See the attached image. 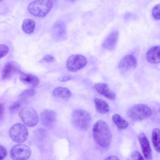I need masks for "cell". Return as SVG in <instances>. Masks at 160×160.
Masks as SVG:
<instances>
[{"instance_id":"1","label":"cell","mask_w":160,"mask_h":160,"mask_svg":"<svg viewBox=\"0 0 160 160\" xmlns=\"http://www.w3.org/2000/svg\"><path fill=\"white\" fill-rule=\"evenodd\" d=\"M92 133L95 141L100 146L106 148L110 145L112 133L108 124L104 121L100 120L95 123Z\"/></svg>"},{"instance_id":"2","label":"cell","mask_w":160,"mask_h":160,"mask_svg":"<svg viewBox=\"0 0 160 160\" xmlns=\"http://www.w3.org/2000/svg\"><path fill=\"white\" fill-rule=\"evenodd\" d=\"M52 6L51 0H36L28 5L29 12L33 15L39 17L46 16L50 11Z\"/></svg>"},{"instance_id":"3","label":"cell","mask_w":160,"mask_h":160,"mask_svg":"<svg viewBox=\"0 0 160 160\" xmlns=\"http://www.w3.org/2000/svg\"><path fill=\"white\" fill-rule=\"evenodd\" d=\"M152 114L150 108L144 104H138L130 108L127 112L128 117L134 121H141L150 117Z\"/></svg>"},{"instance_id":"4","label":"cell","mask_w":160,"mask_h":160,"mask_svg":"<svg viewBox=\"0 0 160 160\" xmlns=\"http://www.w3.org/2000/svg\"><path fill=\"white\" fill-rule=\"evenodd\" d=\"M72 118L74 125L80 129L87 130L90 126L91 117L90 114L85 110H74L72 113Z\"/></svg>"},{"instance_id":"5","label":"cell","mask_w":160,"mask_h":160,"mask_svg":"<svg viewBox=\"0 0 160 160\" xmlns=\"http://www.w3.org/2000/svg\"><path fill=\"white\" fill-rule=\"evenodd\" d=\"M19 115L23 122L28 127H33L38 122V114L35 110L32 107H23L20 111Z\"/></svg>"},{"instance_id":"6","label":"cell","mask_w":160,"mask_h":160,"mask_svg":"<svg viewBox=\"0 0 160 160\" xmlns=\"http://www.w3.org/2000/svg\"><path fill=\"white\" fill-rule=\"evenodd\" d=\"M9 133L12 139L18 143L25 142L28 135L26 127L20 123H16L12 126L10 129Z\"/></svg>"},{"instance_id":"7","label":"cell","mask_w":160,"mask_h":160,"mask_svg":"<svg viewBox=\"0 0 160 160\" xmlns=\"http://www.w3.org/2000/svg\"><path fill=\"white\" fill-rule=\"evenodd\" d=\"M87 60L84 56L76 54L70 56L66 62V67L70 72H76L83 68L87 64Z\"/></svg>"},{"instance_id":"8","label":"cell","mask_w":160,"mask_h":160,"mask_svg":"<svg viewBox=\"0 0 160 160\" xmlns=\"http://www.w3.org/2000/svg\"><path fill=\"white\" fill-rule=\"evenodd\" d=\"M31 154L30 148L24 144H19L15 145L10 151L11 157L14 160H26L30 157Z\"/></svg>"},{"instance_id":"9","label":"cell","mask_w":160,"mask_h":160,"mask_svg":"<svg viewBox=\"0 0 160 160\" xmlns=\"http://www.w3.org/2000/svg\"><path fill=\"white\" fill-rule=\"evenodd\" d=\"M40 117L42 124L48 128H53L56 122V113L51 110L46 109L43 110L41 113Z\"/></svg>"},{"instance_id":"10","label":"cell","mask_w":160,"mask_h":160,"mask_svg":"<svg viewBox=\"0 0 160 160\" xmlns=\"http://www.w3.org/2000/svg\"><path fill=\"white\" fill-rule=\"evenodd\" d=\"M137 64L136 58L132 54H128L124 56L120 61L118 68L122 70L130 71L134 69Z\"/></svg>"},{"instance_id":"11","label":"cell","mask_w":160,"mask_h":160,"mask_svg":"<svg viewBox=\"0 0 160 160\" xmlns=\"http://www.w3.org/2000/svg\"><path fill=\"white\" fill-rule=\"evenodd\" d=\"M138 140L144 157L146 159H151L152 158L151 149L149 141L144 133L139 134Z\"/></svg>"},{"instance_id":"12","label":"cell","mask_w":160,"mask_h":160,"mask_svg":"<svg viewBox=\"0 0 160 160\" xmlns=\"http://www.w3.org/2000/svg\"><path fill=\"white\" fill-rule=\"evenodd\" d=\"M94 87L99 93L108 99L112 100L115 99V93L109 88L107 84L104 82H99L95 84Z\"/></svg>"},{"instance_id":"13","label":"cell","mask_w":160,"mask_h":160,"mask_svg":"<svg viewBox=\"0 0 160 160\" xmlns=\"http://www.w3.org/2000/svg\"><path fill=\"white\" fill-rule=\"evenodd\" d=\"M52 37L60 40L63 39L66 33V28L65 23L61 21L56 22L53 25L51 30Z\"/></svg>"},{"instance_id":"14","label":"cell","mask_w":160,"mask_h":160,"mask_svg":"<svg viewBox=\"0 0 160 160\" xmlns=\"http://www.w3.org/2000/svg\"><path fill=\"white\" fill-rule=\"evenodd\" d=\"M20 70L16 63L13 61L7 62L3 68L2 72V80L10 78L16 72L18 73Z\"/></svg>"},{"instance_id":"15","label":"cell","mask_w":160,"mask_h":160,"mask_svg":"<svg viewBox=\"0 0 160 160\" xmlns=\"http://www.w3.org/2000/svg\"><path fill=\"white\" fill-rule=\"evenodd\" d=\"M119 33L117 31L112 32L103 42L102 46L104 49L111 50L115 47L118 38Z\"/></svg>"},{"instance_id":"16","label":"cell","mask_w":160,"mask_h":160,"mask_svg":"<svg viewBox=\"0 0 160 160\" xmlns=\"http://www.w3.org/2000/svg\"><path fill=\"white\" fill-rule=\"evenodd\" d=\"M146 58L150 63H160V46H156L150 48L147 52Z\"/></svg>"},{"instance_id":"17","label":"cell","mask_w":160,"mask_h":160,"mask_svg":"<svg viewBox=\"0 0 160 160\" xmlns=\"http://www.w3.org/2000/svg\"><path fill=\"white\" fill-rule=\"evenodd\" d=\"M20 81L24 84L35 87L39 83L38 78L36 76L31 74L23 72L21 71L18 72Z\"/></svg>"},{"instance_id":"18","label":"cell","mask_w":160,"mask_h":160,"mask_svg":"<svg viewBox=\"0 0 160 160\" xmlns=\"http://www.w3.org/2000/svg\"><path fill=\"white\" fill-rule=\"evenodd\" d=\"M53 94L57 98L67 99L71 97V93L70 91L66 88L58 87L54 89Z\"/></svg>"},{"instance_id":"19","label":"cell","mask_w":160,"mask_h":160,"mask_svg":"<svg viewBox=\"0 0 160 160\" xmlns=\"http://www.w3.org/2000/svg\"><path fill=\"white\" fill-rule=\"evenodd\" d=\"M97 111L99 113L105 114L109 111V106L107 103L103 100L96 98L94 100Z\"/></svg>"},{"instance_id":"20","label":"cell","mask_w":160,"mask_h":160,"mask_svg":"<svg viewBox=\"0 0 160 160\" xmlns=\"http://www.w3.org/2000/svg\"><path fill=\"white\" fill-rule=\"evenodd\" d=\"M35 26V23L33 20L30 18H27L23 21L22 29L25 33L28 34H30L34 31Z\"/></svg>"},{"instance_id":"21","label":"cell","mask_w":160,"mask_h":160,"mask_svg":"<svg viewBox=\"0 0 160 160\" xmlns=\"http://www.w3.org/2000/svg\"><path fill=\"white\" fill-rule=\"evenodd\" d=\"M152 140L153 145L156 151L160 153V129H154L152 131Z\"/></svg>"},{"instance_id":"22","label":"cell","mask_w":160,"mask_h":160,"mask_svg":"<svg viewBox=\"0 0 160 160\" xmlns=\"http://www.w3.org/2000/svg\"><path fill=\"white\" fill-rule=\"evenodd\" d=\"M112 120L116 126L120 129H124L128 126V122L119 114H115L112 116Z\"/></svg>"},{"instance_id":"23","label":"cell","mask_w":160,"mask_h":160,"mask_svg":"<svg viewBox=\"0 0 160 160\" xmlns=\"http://www.w3.org/2000/svg\"><path fill=\"white\" fill-rule=\"evenodd\" d=\"M36 93V91L33 89H27L22 91L19 95L18 99L21 102H24L28 99L33 96Z\"/></svg>"},{"instance_id":"24","label":"cell","mask_w":160,"mask_h":160,"mask_svg":"<svg viewBox=\"0 0 160 160\" xmlns=\"http://www.w3.org/2000/svg\"><path fill=\"white\" fill-rule=\"evenodd\" d=\"M21 104V102L19 101H16L12 102L9 107L10 113L13 114L16 112L19 109Z\"/></svg>"},{"instance_id":"25","label":"cell","mask_w":160,"mask_h":160,"mask_svg":"<svg viewBox=\"0 0 160 160\" xmlns=\"http://www.w3.org/2000/svg\"><path fill=\"white\" fill-rule=\"evenodd\" d=\"M152 13V17L155 19L160 20V4H156L153 7Z\"/></svg>"},{"instance_id":"26","label":"cell","mask_w":160,"mask_h":160,"mask_svg":"<svg viewBox=\"0 0 160 160\" xmlns=\"http://www.w3.org/2000/svg\"><path fill=\"white\" fill-rule=\"evenodd\" d=\"M9 51L8 47L4 44H1L0 45V58H1L5 57Z\"/></svg>"},{"instance_id":"27","label":"cell","mask_w":160,"mask_h":160,"mask_svg":"<svg viewBox=\"0 0 160 160\" xmlns=\"http://www.w3.org/2000/svg\"><path fill=\"white\" fill-rule=\"evenodd\" d=\"M54 57L50 54H47L44 56L40 61L41 62L52 63L54 62Z\"/></svg>"},{"instance_id":"28","label":"cell","mask_w":160,"mask_h":160,"mask_svg":"<svg viewBox=\"0 0 160 160\" xmlns=\"http://www.w3.org/2000/svg\"><path fill=\"white\" fill-rule=\"evenodd\" d=\"M132 159L133 160H143V156L138 151H134L132 152L130 156Z\"/></svg>"},{"instance_id":"29","label":"cell","mask_w":160,"mask_h":160,"mask_svg":"<svg viewBox=\"0 0 160 160\" xmlns=\"http://www.w3.org/2000/svg\"><path fill=\"white\" fill-rule=\"evenodd\" d=\"M7 151L6 148L3 146H0V160L4 159L7 156Z\"/></svg>"},{"instance_id":"30","label":"cell","mask_w":160,"mask_h":160,"mask_svg":"<svg viewBox=\"0 0 160 160\" xmlns=\"http://www.w3.org/2000/svg\"><path fill=\"white\" fill-rule=\"evenodd\" d=\"M72 76L68 75H62L58 78V80L61 82H65L72 79Z\"/></svg>"},{"instance_id":"31","label":"cell","mask_w":160,"mask_h":160,"mask_svg":"<svg viewBox=\"0 0 160 160\" xmlns=\"http://www.w3.org/2000/svg\"><path fill=\"white\" fill-rule=\"evenodd\" d=\"M105 159L118 160L119 159V158L116 156H111L107 157Z\"/></svg>"},{"instance_id":"32","label":"cell","mask_w":160,"mask_h":160,"mask_svg":"<svg viewBox=\"0 0 160 160\" xmlns=\"http://www.w3.org/2000/svg\"><path fill=\"white\" fill-rule=\"evenodd\" d=\"M4 107L2 104H0V118L1 119L4 113Z\"/></svg>"},{"instance_id":"33","label":"cell","mask_w":160,"mask_h":160,"mask_svg":"<svg viewBox=\"0 0 160 160\" xmlns=\"http://www.w3.org/2000/svg\"><path fill=\"white\" fill-rule=\"evenodd\" d=\"M69 0L71 1H76V0Z\"/></svg>"},{"instance_id":"34","label":"cell","mask_w":160,"mask_h":160,"mask_svg":"<svg viewBox=\"0 0 160 160\" xmlns=\"http://www.w3.org/2000/svg\"><path fill=\"white\" fill-rule=\"evenodd\" d=\"M159 112L160 114V108H159Z\"/></svg>"},{"instance_id":"35","label":"cell","mask_w":160,"mask_h":160,"mask_svg":"<svg viewBox=\"0 0 160 160\" xmlns=\"http://www.w3.org/2000/svg\"><path fill=\"white\" fill-rule=\"evenodd\" d=\"M2 0H1V1H2Z\"/></svg>"}]
</instances>
